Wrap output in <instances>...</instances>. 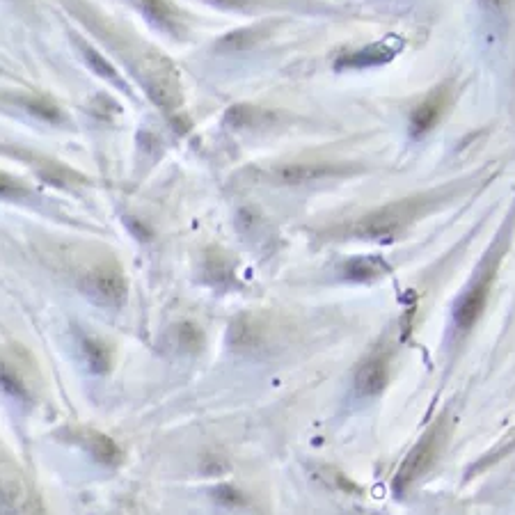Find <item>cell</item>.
<instances>
[{"mask_svg": "<svg viewBox=\"0 0 515 515\" xmlns=\"http://www.w3.org/2000/svg\"><path fill=\"white\" fill-rule=\"evenodd\" d=\"M87 33L99 39L103 49H108L122 62L126 74H131L147 99L181 129L186 120L184 81L174 62L154 44L140 39L136 33L120 26L113 17L103 14L90 0H58Z\"/></svg>", "mask_w": 515, "mask_h": 515, "instance_id": "6da1fadb", "label": "cell"}, {"mask_svg": "<svg viewBox=\"0 0 515 515\" xmlns=\"http://www.w3.org/2000/svg\"><path fill=\"white\" fill-rule=\"evenodd\" d=\"M449 190H431V193H419L406 197V200H396L380 209L369 211L367 216L353 220L346 227V234L358 241H374V243H394L399 241L408 229L431 213L442 200H447Z\"/></svg>", "mask_w": 515, "mask_h": 515, "instance_id": "7a4b0ae2", "label": "cell"}, {"mask_svg": "<svg viewBox=\"0 0 515 515\" xmlns=\"http://www.w3.org/2000/svg\"><path fill=\"white\" fill-rule=\"evenodd\" d=\"M497 264H499V252L493 248V252H488L486 259L481 261L479 271L474 273V277L467 284L465 291L458 296L454 303V326L456 330L467 332L472 330L474 323L481 319L483 307H486L490 287H493L495 275H497Z\"/></svg>", "mask_w": 515, "mask_h": 515, "instance_id": "3957f363", "label": "cell"}, {"mask_svg": "<svg viewBox=\"0 0 515 515\" xmlns=\"http://www.w3.org/2000/svg\"><path fill=\"white\" fill-rule=\"evenodd\" d=\"M442 442H445V424L438 422L424 433V438L419 440L415 447L408 451V456L403 458L399 470H396L392 481V490L396 495L406 493L412 483L422 477V474L429 472V467L435 463V458L440 454Z\"/></svg>", "mask_w": 515, "mask_h": 515, "instance_id": "277c9868", "label": "cell"}, {"mask_svg": "<svg viewBox=\"0 0 515 515\" xmlns=\"http://www.w3.org/2000/svg\"><path fill=\"white\" fill-rule=\"evenodd\" d=\"M355 172H360L358 165L348 163H287L271 170L268 177L277 181L280 186H303L332 177H346V174Z\"/></svg>", "mask_w": 515, "mask_h": 515, "instance_id": "5b68a950", "label": "cell"}, {"mask_svg": "<svg viewBox=\"0 0 515 515\" xmlns=\"http://www.w3.org/2000/svg\"><path fill=\"white\" fill-rule=\"evenodd\" d=\"M138 10L156 30L177 42H184L190 35V17L174 3V0H136Z\"/></svg>", "mask_w": 515, "mask_h": 515, "instance_id": "8992f818", "label": "cell"}, {"mask_svg": "<svg viewBox=\"0 0 515 515\" xmlns=\"http://www.w3.org/2000/svg\"><path fill=\"white\" fill-rule=\"evenodd\" d=\"M81 289L94 300V303L117 307L124 303L126 293H129V284H126V277L122 275L120 268L106 264L94 268L92 273H87Z\"/></svg>", "mask_w": 515, "mask_h": 515, "instance_id": "52a82bcc", "label": "cell"}, {"mask_svg": "<svg viewBox=\"0 0 515 515\" xmlns=\"http://www.w3.org/2000/svg\"><path fill=\"white\" fill-rule=\"evenodd\" d=\"M69 39H71V44L76 46V51L83 58L87 69H92V74H97L99 78H103V81H108L110 85L117 87L120 92L133 97L131 83L126 81L122 71L115 67V62H110V58H106V53H101L97 49V44H92L90 39L83 37L81 33H76V30H69Z\"/></svg>", "mask_w": 515, "mask_h": 515, "instance_id": "ba28073f", "label": "cell"}, {"mask_svg": "<svg viewBox=\"0 0 515 515\" xmlns=\"http://www.w3.org/2000/svg\"><path fill=\"white\" fill-rule=\"evenodd\" d=\"M449 97L451 90L449 85H438L435 90H431L426 97L412 108L410 113V136L412 138H422L426 133H431L438 122L445 115V110L449 108Z\"/></svg>", "mask_w": 515, "mask_h": 515, "instance_id": "9c48e42d", "label": "cell"}, {"mask_svg": "<svg viewBox=\"0 0 515 515\" xmlns=\"http://www.w3.org/2000/svg\"><path fill=\"white\" fill-rule=\"evenodd\" d=\"M401 49H403V42L399 37H385V39H380V42L364 46V49L342 55V58L337 60L335 67L337 69L378 67V65H385V62H390Z\"/></svg>", "mask_w": 515, "mask_h": 515, "instance_id": "30bf717a", "label": "cell"}, {"mask_svg": "<svg viewBox=\"0 0 515 515\" xmlns=\"http://www.w3.org/2000/svg\"><path fill=\"white\" fill-rule=\"evenodd\" d=\"M387 383H390V367L380 355L369 358L355 374V392L360 396H378L385 392Z\"/></svg>", "mask_w": 515, "mask_h": 515, "instance_id": "8fae6325", "label": "cell"}, {"mask_svg": "<svg viewBox=\"0 0 515 515\" xmlns=\"http://www.w3.org/2000/svg\"><path fill=\"white\" fill-rule=\"evenodd\" d=\"M277 122L275 113H268L264 108L250 106V103H239L232 106L225 115V124L232 131H261Z\"/></svg>", "mask_w": 515, "mask_h": 515, "instance_id": "7c38bea8", "label": "cell"}, {"mask_svg": "<svg viewBox=\"0 0 515 515\" xmlns=\"http://www.w3.org/2000/svg\"><path fill=\"white\" fill-rule=\"evenodd\" d=\"M209 7L223 12H239V14H261V12H277V10H293L303 7L309 0H202Z\"/></svg>", "mask_w": 515, "mask_h": 515, "instance_id": "4fadbf2b", "label": "cell"}, {"mask_svg": "<svg viewBox=\"0 0 515 515\" xmlns=\"http://www.w3.org/2000/svg\"><path fill=\"white\" fill-rule=\"evenodd\" d=\"M392 273V266L378 255H355L342 264V275L353 282H371Z\"/></svg>", "mask_w": 515, "mask_h": 515, "instance_id": "5bb4252c", "label": "cell"}, {"mask_svg": "<svg viewBox=\"0 0 515 515\" xmlns=\"http://www.w3.org/2000/svg\"><path fill=\"white\" fill-rule=\"evenodd\" d=\"M273 26H275L273 21H261V23H255V26L234 30V33H229L223 39H218L216 49L218 51H225V53H236V51L250 49V46L259 44L261 39L271 35Z\"/></svg>", "mask_w": 515, "mask_h": 515, "instance_id": "9a60e30c", "label": "cell"}, {"mask_svg": "<svg viewBox=\"0 0 515 515\" xmlns=\"http://www.w3.org/2000/svg\"><path fill=\"white\" fill-rule=\"evenodd\" d=\"M85 447L103 465H117L122 458V451L115 445V440H110L108 435L97 431L85 435Z\"/></svg>", "mask_w": 515, "mask_h": 515, "instance_id": "2e32d148", "label": "cell"}, {"mask_svg": "<svg viewBox=\"0 0 515 515\" xmlns=\"http://www.w3.org/2000/svg\"><path fill=\"white\" fill-rule=\"evenodd\" d=\"M83 353L85 360L90 364L94 374H106L113 364V353H110V346L103 344L97 337H83Z\"/></svg>", "mask_w": 515, "mask_h": 515, "instance_id": "e0dca14e", "label": "cell"}, {"mask_svg": "<svg viewBox=\"0 0 515 515\" xmlns=\"http://www.w3.org/2000/svg\"><path fill=\"white\" fill-rule=\"evenodd\" d=\"M0 200L7 202H30L35 200L33 188L28 184H23L21 179L12 177V174L0 172Z\"/></svg>", "mask_w": 515, "mask_h": 515, "instance_id": "ac0fdd59", "label": "cell"}, {"mask_svg": "<svg viewBox=\"0 0 515 515\" xmlns=\"http://www.w3.org/2000/svg\"><path fill=\"white\" fill-rule=\"evenodd\" d=\"M0 385L5 387L7 392H12L14 396H26V390H23V383L19 376H14L5 364H0Z\"/></svg>", "mask_w": 515, "mask_h": 515, "instance_id": "d6986e66", "label": "cell"}, {"mask_svg": "<svg viewBox=\"0 0 515 515\" xmlns=\"http://www.w3.org/2000/svg\"><path fill=\"white\" fill-rule=\"evenodd\" d=\"M179 339H181V346L190 348V351H195V348H200L202 344V332L197 330L195 326H181L179 328Z\"/></svg>", "mask_w": 515, "mask_h": 515, "instance_id": "ffe728a7", "label": "cell"}, {"mask_svg": "<svg viewBox=\"0 0 515 515\" xmlns=\"http://www.w3.org/2000/svg\"><path fill=\"white\" fill-rule=\"evenodd\" d=\"M218 497L223 499V502H229V504H234V506L243 502V497H241L239 490H234V488H227V486L218 490Z\"/></svg>", "mask_w": 515, "mask_h": 515, "instance_id": "44dd1931", "label": "cell"}, {"mask_svg": "<svg viewBox=\"0 0 515 515\" xmlns=\"http://www.w3.org/2000/svg\"><path fill=\"white\" fill-rule=\"evenodd\" d=\"M7 5H12V7H17L19 12H28V10H33V0H5Z\"/></svg>", "mask_w": 515, "mask_h": 515, "instance_id": "7402d4cb", "label": "cell"}]
</instances>
